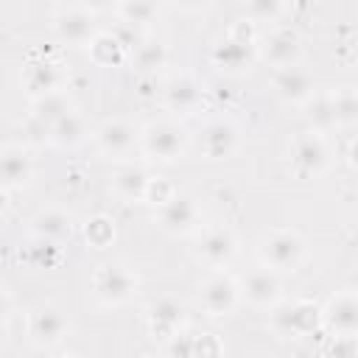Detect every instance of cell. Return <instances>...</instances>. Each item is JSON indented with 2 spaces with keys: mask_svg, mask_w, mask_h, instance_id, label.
<instances>
[{
  "mask_svg": "<svg viewBox=\"0 0 358 358\" xmlns=\"http://www.w3.org/2000/svg\"><path fill=\"white\" fill-rule=\"evenodd\" d=\"M257 257L266 268H271L277 274L296 271L305 263V241L294 229H274V232L260 238Z\"/></svg>",
  "mask_w": 358,
  "mask_h": 358,
  "instance_id": "obj_1",
  "label": "cell"
},
{
  "mask_svg": "<svg viewBox=\"0 0 358 358\" xmlns=\"http://www.w3.org/2000/svg\"><path fill=\"white\" fill-rule=\"evenodd\" d=\"M187 129L176 120H154L140 131V148L148 159L173 162L187 151Z\"/></svg>",
  "mask_w": 358,
  "mask_h": 358,
  "instance_id": "obj_2",
  "label": "cell"
},
{
  "mask_svg": "<svg viewBox=\"0 0 358 358\" xmlns=\"http://www.w3.org/2000/svg\"><path fill=\"white\" fill-rule=\"evenodd\" d=\"M137 274L120 263H101L92 274V291L103 305H123L137 294Z\"/></svg>",
  "mask_w": 358,
  "mask_h": 358,
  "instance_id": "obj_3",
  "label": "cell"
},
{
  "mask_svg": "<svg viewBox=\"0 0 358 358\" xmlns=\"http://www.w3.org/2000/svg\"><path fill=\"white\" fill-rule=\"evenodd\" d=\"M330 165V148L319 131H299L291 140V168L302 179L322 176Z\"/></svg>",
  "mask_w": 358,
  "mask_h": 358,
  "instance_id": "obj_4",
  "label": "cell"
},
{
  "mask_svg": "<svg viewBox=\"0 0 358 358\" xmlns=\"http://www.w3.org/2000/svg\"><path fill=\"white\" fill-rule=\"evenodd\" d=\"M201 207L187 193H171L165 201H159V227L168 235H193L201 229Z\"/></svg>",
  "mask_w": 358,
  "mask_h": 358,
  "instance_id": "obj_5",
  "label": "cell"
},
{
  "mask_svg": "<svg viewBox=\"0 0 358 358\" xmlns=\"http://www.w3.org/2000/svg\"><path fill=\"white\" fill-rule=\"evenodd\" d=\"M255 53H257V48H255V42H252V36H249V34H241L238 28H232L224 39H218V42L213 45L210 59H213V64H215L218 70L238 76V73H246V70L252 67Z\"/></svg>",
  "mask_w": 358,
  "mask_h": 358,
  "instance_id": "obj_6",
  "label": "cell"
},
{
  "mask_svg": "<svg viewBox=\"0 0 358 358\" xmlns=\"http://www.w3.org/2000/svg\"><path fill=\"white\" fill-rule=\"evenodd\" d=\"M322 324L333 336L358 338V291H336L322 308Z\"/></svg>",
  "mask_w": 358,
  "mask_h": 358,
  "instance_id": "obj_7",
  "label": "cell"
},
{
  "mask_svg": "<svg viewBox=\"0 0 358 358\" xmlns=\"http://www.w3.org/2000/svg\"><path fill=\"white\" fill-rule=\"evenodd\" d=\"M53 31L67 45H90L98 36L95 14L87 6H59L53 14Z\"/></svg>",
  "mask_w": 358,
  "mask_h": 358,
  "instance_id": "obj_8",
  "label": "cell"
},
{
  "mask_svg": "<svg viewBox=\"0 0 358 358\" xmlns=\"http://www.w3.org/2000/svg\"><path fill=\"white\" fill-rule=\"evenodd\" d=\"M199 302H201L204 313H210V316H227L241 302V285L229 274L215 271L213 277H207L199 285Z\"/></svg>",
  "mask_w": 358,
  "mask_h": 358,
  "instance_id": "obj_9",
  "label": "cell"
},
{
  "mask_svg": "<svg viewBox=\"0 0 358 358\" xmlns=\"http://www.w3.org/2000/svg\"><path fill=\"white\" fill-rule=\"evenodd\" d=\"M271 90H274V95H277L282 103H308V101L316 95V78H313L305 67L291 64V67L274 70V76H271Z\"/></svg>",
  "mask_w": 358,
  "mask_h": 358,
  "instance_id": "obj_10",
  "label": "cell"
},
{
  "mask_svg": "<svg viewBox=\"0 0 358 358\" xmlns=\"http://www.w3.org/2000/svg\"><path fill=\"white\" fill-rule=\"evenodd\" d=\"M25 330H28V338H31L36 347H53V344H59V341L67 336L70 319H67L59 308L42 305V308H36V310L28 313Z\"/></svg>",
  "mask_w": 358,
  "mask_h": 358,
  "instance_id": "obj_11",
  "label": "cell"
},
{
  "mask_svg": "<svg viewBox=\"0 0 358 358\" xmlns=\"http://www.w3.org/2000/svg\"><path fill=\"white\" fill-rule=\"evenodd\" d=\"M241 296L255 305V308H277V302L282 299V282H280V274L260 266V268H252L241 282Z\"/></svg>",
  "mask_w": 358,
  "mask_h": 358,
  "instance_id": "obj_12",
  "label": "cell"
},
{
  "mask_svg": "<svg viewBox=\"0 0 358 358\" xmlns=\"http://www.w3.org/2000/svg\"><path fill=\"white\" fill-rule=\"evenodd\" d=\"M204 101V87L196 76L190 73H179V76H171L165 84H162V103L171 109V112H179V115H190L201 106Z\"/></svg>",
  "mask_w": 358,
  "mask_h": 358,
  "instance_id": "obj_13",
  "label": "cell"
},
{
  "mask_svg": "<svg viewBox=\"0 0 358 358\" xmlns=\"http://www.w3.org/2000/svg\"><path fill=\"white\" fill-rule=\"evenodd\" d=\"M196 255L204 266L221 271L227 268L235 255H238V238L227 229V227H213V229H204V235L199 238V246H196Z\"/></svg>",
  "mask_w": 358,
  "mask_h": 358,
  "instance_id": "obj_14",
  "label": "cell"
},
{
  "mask_svg": "<svg viewBox=\"0 0 358 358\" xmlns=\"http://www.w3.org/2000/svg\"><path fill=\"white\" fill-rule=\"evenodd\" d=\"M137 143H140V131L129 120H123V117L103 120L95 129V145L106 157H129Z\"/></svg>",
  "mask_w": 358,
  "mask_h": 358,
  "instance_id": "obj_15",
  "label": "cell"
},
{
  "mask_svg": "<svg viewBox=\"0 0 358 358\" xmlns=\"http://www.w3.org/2000/svg\"><path fill=\"white\" fill-rule=\"evenodd\" d=\"M316 324H322V308L308 299H296L274 310V327L282 336H305Z\"/></svg>",
  "mask_w": 358,
  "mask_h": 358,
  "instance_id": "obj_16",
  "label": "cell"
},
{
  "mask_svg": "<svg viewBox=\"0 0 358 358\" xmlns=\"http://www.w3.org/2000/svg\"><path fill=\"white\" fill-rule=\"evenodd\" d=\"M241 145V131L232 120L215 117L201 129V151L207 159H229Z\"/></svg>",
  "mask_w": 358,
  "mask_h": 358,
  "instance_id": "obj_17",
  "label": "cell"
},
{
  "mask_svg": "<svg viewBox=\"0 0 358 358\" xmlns=\"http://www.w3.org/2000/svg\"><path fill=\"white\" fill-rule=\"evenodd\" d=\"M145 322H148V330H151L154 338L171 341L176 333H182V324H185V305L176 302L173 296H162V299H157V302L148 308Z\"/></svg>",
  "mask_w": 358,
  "mask_h": 358,
  "instance_id": "obj_18",
  "label": "cell"
},
{
  "mask_svg": "<svg viewBox=\"0 0 358 358\" xmlns=\"http://www.w3.org/2000/svg\"><path fill=\"white\" fill-rule=\"evenodd\" d=\"M31 232L45 243H64L76 232V221L62 207H45L31 218Z\"/></svg>",
  "mask_w": 358,
  "mask_h": 358,
  "instance_id": "obj_19",
  "label": "cell"
},
{
  "mask_svg": "<svg viewBox=\"0 0 358 358\" xmlns=\"http://www.w3.org/2000/svg\"><path fill=\"white\" fill-rule=\"evenodd\" d=\"M260 53H263V59H266L268 64H274L277 70H280V67H291V64L299 62L302 39H299V34L291 31V28H277V31H271V34L263 39Z\"/></svg>",
  "mask_w": 358,
  "mask_h": 358,
  "instance_id": "obj_20",
  "label": "cell"
},
{
  "mask_svg": "<svg viewBox=\"0 0 358 358\" xmlns=\"http://www.w3.org/2000/svg\"><path fill=\"white\" fill-rule=\"evenodd\" d=\"M31 173H34V159H31L28 148L20 145V143H6L3 151H0V176H3V187H6V190H14V187L28 185Z\"/></svg>",
  "mask_w": 358,
  "mask_h": 358,
  "instance_id": "obj_21",
  "label": "cell"
},
{
  "mask_svg": "<svg viewBox=\"0 0 358 358\" xmlns=\"http://www.w3.org/2000/svg\"><path fill=\"white\" fill-rule=\"evenodd\" d=\"M151 187H154V179L148 176L145 168H137V165H126L120 171L112 173V193L131 204V201H145L151 196Z\"/></svg>",
  "mask_w": 358,
  "mask_h": 358,
  "instance_id": "obj_22",
  "label": "cell"
},
{
  "mask_svg": "<svg viewBox=\"0 0 358 358\" xmlns=\"http://www.w3.org/2000/svg\"><path fill=\"white\" fill-rule=\"evenodd\" d=\"M22 81H25L28 92L34 95V101L42 98V95L64 90V73L53 62H31L25 67V73H22Z\"/></svg>",
  "mask_w": 358,
  "mask_h": 358,
  "instance_id": "obj_23",
  "label": "cell"
},
{
  "mask_svg": "<svg viewBox=\"0 0 358 358\" xmlns=\"http://www.w3.org/2000/svg\"><path fill=\"white\" fill-rule=\"evenodd\" d=\"M70 112H76V109H73V101H70V95H67L64 90H62V92L42 95V98L34 101V117H36L39 123H45V126H53L56 120H62V117L70 115Z\"/></svg>",
  "mask_w": 358,
  "mask_h": 358,
  "instance_id": "obj_24",
  "label": "cell"
},
{
  "mask_svg": "<svg viewBox=\"0 0 358 358\" xmlns=\"http://www.w3.org/2000/svg\"><path fill=\"white\" fill-rule=\"evenodd\" d=\"M84 134H87V123H84V117L78 112H70V115H64L62 120H56L50 126V143L59 145V148L78 145L84 140Z\"/></svg>",
  "mask_w": 358,
  "mask_h": 358,
  "instance_id": "obj_25",
  "label": "cell"
},
{
  "mask_svg": "<svg viewBox=\"0 0 358 358\" xmlns=\"http://www.w3.org/2000/svg\"><path fill=\"white\" fill-rule=\"evenodd\" d=\"M168 59V50L162 42H154V39H143L134 50H131V64L137 73H154L165 64Z\"/></svg>",
  "mask_w": 358,
  "mask_h": 358,
  "instance_id": "obj_26",
  "label": "cell"
},
{
  "mask_svg": "<svg viewBox=\"0 0 358 358\" xmlns=\"http://www.w3.org/2000/svg\"><path fill=\"white\" fill-rule=\"evenodd\" d=\"M115 11H117L120 22L123 25H131V28H143V25L154 22L157 14H159V8L154 3H140V0H134V3L131 0L129 3H117Z\"/></svg>",
  "mask_w": 358,
  "mask_h": 358,
  "instance_id": "obj_27",
  "label": "cell"
},
{
  "mask_svg": "<svg viewBox=\"0 0 358 358\" xmlns=\"http://www.w3.org/2000/svg\"><path fill=\"white\" fill-rule=\"evenodd\" d=\"M84 235H87V241H90L92 246L103 249V246H109V243L115 241V221H112L109 215H95V218L87 221Z\"/></svg>",
  "mask_w": 358,
  "mask_h": 358,
  "instance_id": "obj_28",
  "label": "cell"
},
{
  "mask_svg": "<svg viewBox=\"0 0 358 358\" xmlns=\"http://www.w3.org/2000/svg\"><path fill=\"white\" fill-rule=\"evenodd\" d=\"M90 48H92V53H95V59H98V62H117V59H120V53L126 50V48L120 45V39H117L112 31L98 34V36L90 42Z\"/></svg>",
  "mask_w": 358,
  "mask_h": 358,
  "instance_id": "obj_29",
  "label": "cell"
},
{
  "mask_svg": "<svg viewBox=\"0 0 358 358\" xmlns=\"http://www.w3.org/2000/svg\"><path fill=\"white\" fill-rule=\"evenodd\" d=\"M243 11L252 22H274L277 17L285 14V6L277 3V0H255V3L243 6Z\"/></svg>",
  "mask_w": 358,
  "mask_h": 358,
  "instance_id": "obj_30",
  "label": "cell"
},
{
  "mask_svg": "<svg viewBox=\"0 0 358 358\" xmlns=\"http://www.w3.org/2000/svg\"><path fill=\"white\" fill-rule=\"evenodd\" d=\"M330 358H358V338L333 336V344H330Z\"/></svg>",
  "mask_w": 358,
  "mask_h": 358,
  "instance_id": "obj_31",
  "label": "cell"
},
{
  "mask_svg": "<svg viewBox=\"0 0 358 358\" xmlns=\"http://www.w3.org/2000/svg\"><path fill=\"white\" fill-rule=\"evenodd\" d=\"M350 165L352 168H358V137L352 140V145H350Z\"/></svg>",
  "mask_w": 358,
  "mask_h": 358,
  "instance_id": "obj_32",
  "label": "cell"
},
{
  "mask_svg": "<svg viewBox=\"0 0 358 358\" xmlns=\"http://www.w3.org/2000/svg\"><path fill=\"white\" fill-rule=\"evenodd\" d=\"M352 120H358V92H355V112H352Z\"/></svg>",
  "mask_w": 358,
  "mask_h": 358,
  "instance_id": "obj_33",
  "label": "cell"
},
{
  "mask_svg": "<svg viewBox=\"0 0 358 358\" xmlns=\"http://www.w3.org/2000/svg\"><path fill=\"white\" fill-rule=\"evenodd\" d=\"M59 358H78V355H59Z\"/></svg>",
  "mask_w": 358,
  "mask_h": 358,
  "instance_id": "obj_34",
  "label": "cell"
}]
</instances>
